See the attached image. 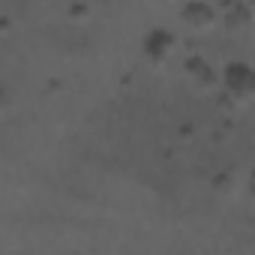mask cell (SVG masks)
Listing matches in <instances>:
<instances>
[{
    "instance_id": "6da1fadb",
    "label": "cell",
    "mask_w": 255,
    "mask_h": 255,
    "mask_svg": "<svg viewBox=\"0 0 255 255\" xmlns=\"http://www.w3.org/2000/svg\"><path fill=\"white\" fill-rule=\"evenodd\" d=\"M222 87L234 102H252L255 99V69L246 63H228L222 72Z\"/></svg>"
},
{
    "instance_id": "7a4b0ae2",
    "label": "cell",
    "mask_w": 255,
    "mask_h": 255,
    "mask_svg": "<svg viewBox=\"0 0 255 255\" xmlns=\"http://www.w3.org/2000/svg\"><path fill=\"white\" fill-rule=\"evenodd\" d=\"M180 21H183V27L192 30V33H210L213 24H216V9H213L210 3H204V0H192V3L183 6Z\"/></svg>"
},
{
    "instance_id": "3957f363",
    "label": "cell",
    "mask_w": 255,
    "mask_h": 255,
    "mask_svg": "<svg viewBox=\"0 0 255 255\" xmlns=\"http://www.w3.org/2000/svg\"><path fill=\"white\" fill-rule=\"evenodd\" d=\"M174 48H177V42H174V36H171L168 30H150V33L144 36V57H147L153 66L165 63V60L174 54Z\"/></svg>"
},
{
    "instance_id": "277c9868",
    "label": "cell",
    "mask_w": 255,
    "mask_h": 255,
    "mask_svg": "<svg viewBox=\"0 0 255 255\" xmlns=\"http://www.w3.org/2000/svg\"><path fill=\"white\" fill-rule=\"evenodd\" d=\"M183 72H186V78L192 81V87H198V90H210V87H216V72L207 66V60H201V57H189L186 63H183Z\"/></svg>"
},
{
    "instance_id": "5b68a950",
    "label": "cell",
    "mask_w": 255,
    "mask_h": 255,
    "mask_svg": "<svg viewBox=\"0 0 255 255\" xmlns=\"http://www.w3.org/2000/svg\"><path fill=\"white\" fill-rule=\"evenodd\" d=\"M222 24H225L228 33H246V30L252 27V12H249V6L234 3V6L222 15Z\"/></svg>"
},
{
    "instance_id": "8992f818",
    "label": "cell",
    "mask_w": 255,
    "mask_h": 255,
    "mask_svg": "<svg viewBox=\"0 0 255 255\" xmlns=\"http://www.w3.org/2000/svg\"><path fill=\"white\" fill-rule=\"evenodd\" d=\"M249 183H252V195H255V171H252V180Z\"/></svg>"
},
{
    "instance_id": "52a82bcc",
    "label": "cell",
    "mask_w": 255,
    "mask_h": 255,
    "mask_svg": "<svg viewBox=\"0 0 255 255\" xmlns=\"http://www.w3.org/2000/svg\"><path fill=\"white\" fill-rule=\"evenodd\" d=\"M249 3H255V0H249Z\"/></svg>"
}]
</instances>
